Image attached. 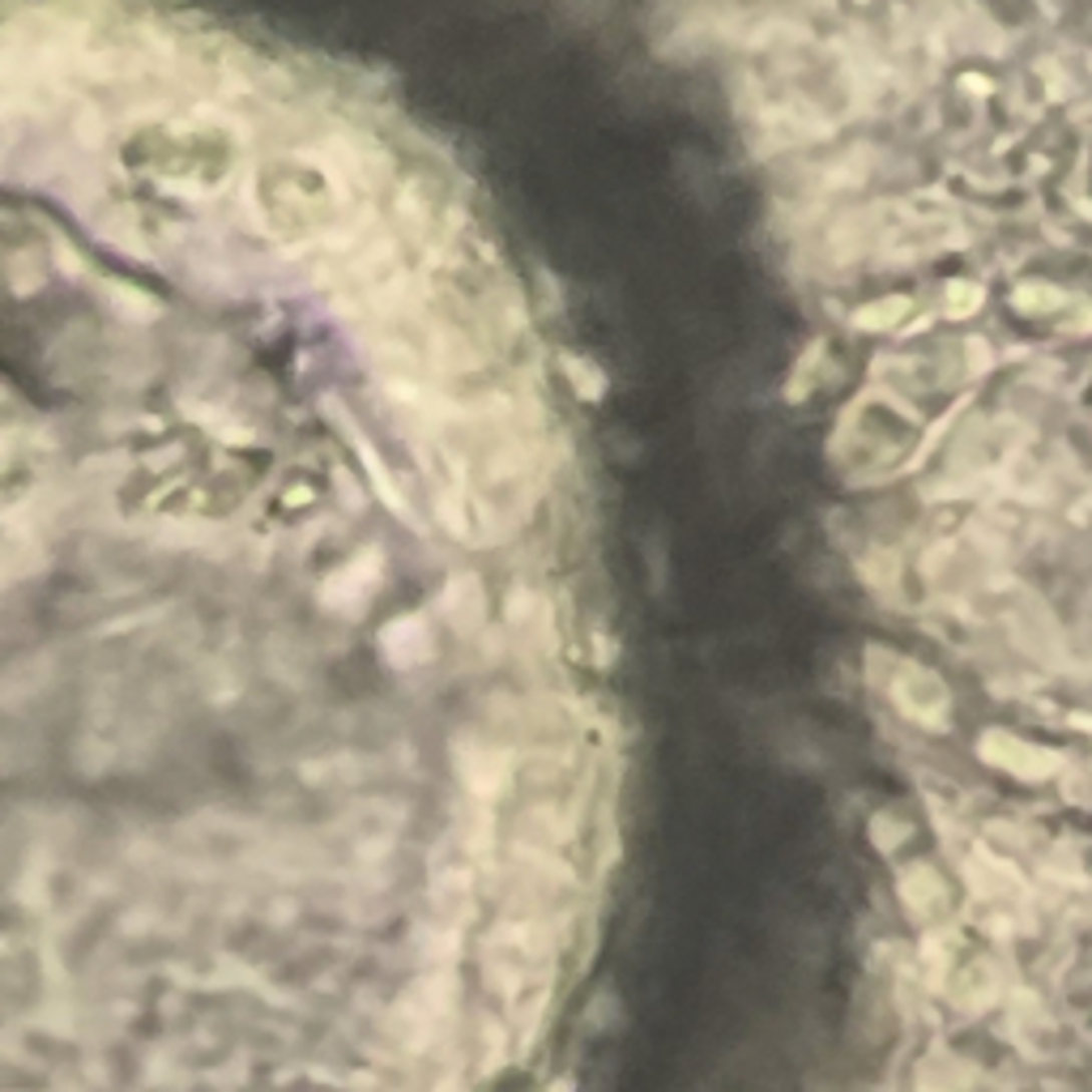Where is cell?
<instances>
[{
  "instance_id": "cell-1",
  "label": "cell",
  "mask_w": 1092,
  "mask_h": 1092,
  "mask_svg": "<svg viewBox=\"0 0 1092 1092\" xmlns=\"http://www.w3.org/2000/svg\"><path fill=\"white\" fill-rule=\"evenodd\" d=\"M444 611L448 619L457 628H474L478 619H482V590L469 577H457L448 585V594H444Z\"/></svg>"
},
{
  "instance_id": "cell-2",
  "label": "cell",
  "mask_w": 1092,
  "mask_h": 1092,
  "mask_svg": "<svg viewBox=\"0 0 1092 1092\" xmlns=\"http://www.w3.org/2000/svg\"><path fill=\"white\" fill-rule=\"evenodd\" d=\"M564 363V372H568V384H573V389L585 397V401H598L602 393H607V376L598 372V367L590 363V359H577V355H564L560 359Z\"/></svg>"
},
{
  "instance_id": "cell-3",
  "label": "cell",
  "mask_w": 1092,
  "mask_h": 1092,
  "mask_svg": "<svg viewBox=\"0 0 1092 1092\" xmlns=\"http://www.w3.org/2000/svg\"><path fill=\"white\" fill-rule=\"evenodd\" d=\"M103 291L115 299V304H120L124 316H137V321H154V316H158L154 299L141 295V291H128V287H120V282H103Z\"/></svg>"
},
{
  "instance_id": "cell-4",
  "label": "cell",
  "mask_w": 1092,
  "mask_h": 1092,
  "mask_svg": "<svg viewBox=\"0 0 1092 1092\" xmlns=\"http://www.w3.org/2000/svg\"><path fill=\"white\" fill-rule=\"evenodd\" d=\"M896 316H900V304H875L870 312L853 316V325H858V329H883V325H892Z\"/></svg>"
}]
</instances>
